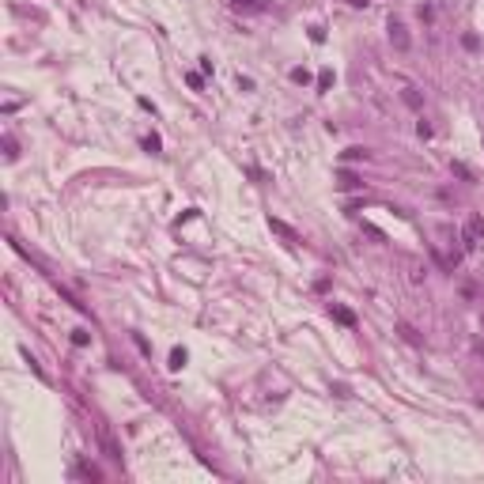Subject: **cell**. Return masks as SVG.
<instances>
[{
	"label": "cell",
	"instance_id": "obj_12",
	"mask_svg": "<svg viewBox=\"0 0 484 484\" xmlns=\"http://www.w3.org/2000/svg\"><path fill=\"white\" fill-rule=\"evenodd\" d=\"M87 341H91V337H87V333H83V329H76V333H72V344H80V348H83Z\"/></svg>",
	"mask_w": 484,
	"mask_h": 484
},
{
	"label": "cell",
	"instance_id": "obj_4",
	"mask_svg": "<svg viewBox=\"0 0 484 484\" xmlns=\"http://www.w3.org/2000/svg\"><path fill=\"white\" fill-rule=\"evenodd\" d=\"M329 314H333L341 325H348V329L356 325V314H352V311H344V306H337V303H329Z\"/></svg>",
	"mask_w": 484,
	"mask_h": 484
},
{
	"label": "cell",
	"instance_id": "obj_10",
	"mask_svg": "<svg viewBox=\"0 0 484 484\" xmlns=\"http://www.w3.org/2000/svg\"><path fill=\"white\" fill-rule=\"evenodd\" d=\"M405 102H409V106H412V110H420V95H416V91H412V87H405Z\"/></svg>",
	"mask_w": 484,
	"mask_h": 484
},
{
	"label": "cell",
	"instance_id": "obj_7",
	"mask_svg": "<svg viewBox=\"0 0 484 484\" xmlns=\"http://www.w3.org/2000/svg\"><path fill=\"white\" fill-rule=\"evenodd\" d=\"M76 477H87V480H99L102 473L95 469V466H76Z\"/></svg>",
	"mask_w": 484,
	"mask_h": 484
},
{
	"label": "cell",
	"instance_id": "obj_15",
	"mask_svg": "<svg viewBox=\"0 0 484 484\" xmlns=\"http://www.w3.org/2000/svg\"><path fill=\"white\" fill-rule=\"evenodd\" d=\"M480 409H484V398H480Z\"/></svg>",
	"mask_w": 484,
	"mask_h": 484
},
{
	"label": "cell",
	"instance_id": "obj_1",
	"mask_svg": "<svg viewBox=\"0 0 484 484\" xmlns=\"http://www.w3.org/2000/svg\"><path fill=\"white\" fill-rule=\"evenodd\" d=\"M390 42H393V50H409V31H405V23H398V19H390Z\"/></svg>",
	"mask_w": 484,
	"mask_h": 484
},
{
	"label": "cell",
	"instance_id": "obj_14",
	"mask_svg": "<svg viewBox=\"0 0 484 484\" xmlns=\"http://www.w3.org/2000/svg\"><path fill=\"white\" fill-rule=\"evenodd\" d=\"M329 83H333V72H329V69H325L322 76H318V87H329Z\"/></svg>",
	"mask_w": 484,
	"mask_h": 484
},
{
	"label": "cell",
	"instance_id": "obj_5",
	"mask_svg": "<svg viewBox=\"0 0 484 484\" xmlns=\"http://www.w3.org/2000/svg\"><path fill=\"white\" fill-rule=\"evenodd\" d=\"M360 186H363V182L356 178L352 170H341V189H360Z\"/></svg>",
	"mask_w": 484,
	"mask_h": 484
},
{
	"label": "cell",
	"instance_id": "obj_8",
	"mask_svg": "<svg viewBox=\"0 0 484 484\" xmlns=\"http://www.w3.org/2000/svg\"><path fill=\"white\" fill-rule=\"evenodd\" d=\"M182 363H186V352L174 348V352H170V367H174V371H182Z\"/></svg>",
	"mask_w": 484,
	"mask_h": 484
},
{
	"label": "cell",
	"instance_id": "obj_2",
	"mask_svg": "<svg viewBox=\"0 0 484 484\" xmlns=\"http://www.w3.org/2000/svg\"><path fill=\"white\" fill-rule=\"evenodd\" d=\"M480 238H484V219L480 216H469V224H466V246H477Z\"/></svg>",
	"mask_w": 484,
	"mask_h": 484
},
{
	"label": "cell",
	"instance_id": "obj_11",
	"mask_svg": "<svg viewBox=\"0 0 484 484\" xmlns=\"http://www.w3.org/2000/svg\"><path fill=\"white\" fill-rule=\"evenodd\" d=\"M235 8H238V12H242V8L250 12V8H265V0H235Z\"/></svg>",
	"mask_w": 484,
	"mask_h": 484
},
{
	"label": "cell",
	"instance_id": "obj_13",
	"mask_svg": "<svg viewBox=\"0 0 484 484\" xmlns=\"http://www.w3.org/2000/svg\"><path fill=\"white\" fill-rule=\"evenodd\" d=\"M461 46H466V50H477L480 42H477V34H466V38H461Z\"/></svg>",
	"mask_w": 484,
	"mask_h": 484
},
{
	"label": "cell",
	"instance_id": "obj_6",
	"mask_svg": "<svg viewBox=\"0 0 484 484\" xmlns=\"http://www.w3.org/2000/svg\"><path fill=\"white\" fill-rule=\"evenodd\" d=\"M398 333H401V337H405L409 344H420V333H416V329H412L409 322H401V325H398Z\"/></svg>",
	"mask_w": 484,
	"mask_h": 484
},
{
	"label": "cell",
	"instance_id": "obj_9",
	"mask_svg": "<svg viewBox=\"0 0 484 484\" xmlns=\"http://www.w3.org/2000/svg\"><path fill=\"white\" fill-rule=\"evenodd\" d=\"M4 151H8V159H15V156H19V144H15V137H4Z\"/></svg>",
	"mask_w": 484,
	"mask_h": 484
},
{
	"label": "cell",
	"instance_id": "obj_3",
	"mask_svg": "<svg viewBox=\"0 0 484 484\" xmlns=\"http://www.w3.org/2000/svg\"><path fill=\"white\" fill-rule=\"evenodd\" d=\"M269 227H273V231H276V235H280V238H288V242H299V231H295V227H288V224H284V219H276V216H269Z\"/></svg>",
	"mask_w": 484,
	"mask_h": 484
}]
</instances>
